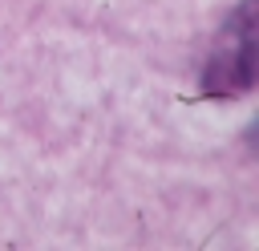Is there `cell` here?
Wrapping results in <instances>:
<instances>
[{
	"mask_svg": "<svg viewBox=\"0 0 259 251\" xmlns=\"http://www.w3.org/2000/svg\"><path fill=\"white\" fill-rule=\"evenodd\" d=\"M251 4H243L231 20H227V28H223V36H219V49H214V57H210V69H206V89L210 93H239V89H247L251 85Z\"/></svg>",
	"mask_w": 259,
	"mask_h": 251,
	"instance_id": "cell-1",
	"label": "cell"
}]
</instances>
